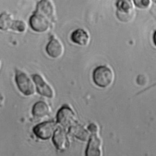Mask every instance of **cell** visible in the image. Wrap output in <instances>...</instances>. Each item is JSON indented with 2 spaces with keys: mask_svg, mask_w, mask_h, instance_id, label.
<instances>
[{
  "mask_svg": "<svg viewBox=\"0 0 156 156\" xmlns=\"http://www.w3.org/2000/svg\"><path fill=\"white\" fill-rule=\"evenodd\" d=\"M35 12L44 15L51 21L54 19V7L51 1H40L37 6Z\"/></svg>",
  "mask_w": 156,
  "mask_h": 156,
  "instance_id": "cell-9",
  "label": "cell"
},
{
  "mask_svg": "<svg viewBox=\"0 0 156 156\" xmlns=\"http://www.w3.org/2000/svg\"><path fill=\"white\" fill-rule=\"evenodd\" d=\"M33 79L36 84L37 89L41 95L48 98H52L54 96V91L49 84H48L38 74L33 75Z\"/></svg>",
  "mask_w": 156,
  "mask_h": 156,
  "instance_id": "cell-6",
  "label": "cell"
},
{
  "mask_svg": "<svg viewBox=\"0 0 156 156\" xmlns=\"http://www.w3.org/2000/svg\"><path fill=\"white\" fill-rule=\"evenodd\" d=\"M153 42H154V45L156 46V31H155V32L154 33V35H153Z\"/></svg>",
  "mask_w": 156,
  "mask_h": 156,
  "instance_id": "cell-17",
  "label": "cell"
},
{
  "mask_svg": "<svg viewBox=\"0 0 156 156\" xmlns=\"http://www.w3.org/2000/svg\"><path fill=\"white\" fill-rule=\"evenodd\" d=\"M89 35L82 29H77L75 30L71 35V40L82 46L87 45L89 42Z\"/></svg>",
  "mask_w": 156,
  "mask_h": 156,
  "instance_id": "cell-10",
  "label": "cell"
},
{
  "mask_svg": "<svg viewBox=\"0 0 156 156\" xmlns=\"http://www.w3.org/2000/svg\"><path fill=\"white\" fill-rule=\"evenodd\" d=\"M49 113V108L48 104L43 101L35 103L32 108V114L37 117H43L47 116Z\"/></svg>",
  "mask_w": 156,
  "mask_h": 156,
  "instance_id": "cell-11",
  "label": "cell"
},
{
  "mask_svg": "<svg viewBox=\"0 0 156 156\" xmlns=\"http://www.w3.org/2000/svg\"><path fill=\"white\" fill-rule=\"evenodd\" d=\"M118 9L117 15L120 20L129 19L133 10V6L130 1H118L116 4Z\"/></svg>",
  "mask_w": 156,
  "mask_h": 156,
  "instance_id": "cell-7",
  "label": "cell"
},
{
  "mask_svg": "<svg viewBox=\"0 0 156 156\" xmlns=\"http://www.w3.org/2000/svg\"><path fill=\"white\" fill-rule=\"evenodd\" d=\"M113 73L110 68L103 65L96 67L93 73L94 83L101 87L110 86L113 80Z\"/></svg>",
  "mask_w": 156,
  "mask_h": 156,
  "instance_id": "cell-1",
  "label": "cell"
},
{
  "mask_svg": "<svg viewBox=\"0 0 156 156\" xmlns=\"http://www.w3.org/2000/svg\"><path fill=\"white\" fill-rule=\"evenodd\" d=\"M57 121L62 125L67 127L75 121V115L72 109L67 105L63 106L58 111Z\"/></svg>",
  "mask_w": 156,
  "mask_h": 156,
  "instance_id": "cell-4",
  "label": "cell"
},
{
  "mask_svg": "<svg viewBox=\"0 0 156 156\" xmlns=\"http://www.w3.org/2000/svg\"><path fill=\"white\" fill-rule=\"evenodd\" d=\"M26 24L24 21L21 20H15L12 29L18 31L19 32H23L26 30Z\"/></svg>",
  "mask_w": 156,
  "mask_h": 156,
  "instance_id": "cell-15",
  "label": "cell"
},
{
  "mask_svg": "<svg viewBox=\"0 0 156 156\" xmlns=\"http://www.w3.org/2000/svg\"><path fill=\"white\" fill-rule=\"evenodd\" d=\"M151 2L150 1H134V3L135 5L140 8H146L149 6V3Z\"/></svg>",
  "mask_w": 156,
  "mask_h": 156,
  "instance_id": "cell-16",
  "label": "cell"
},
{
  "mask_svg": "<svg viewBox=\"0 0 156 156\" xmlns=\"http://www.w3.org/2000/svg\"><path fill=\"white\" fill-rule=\"evenodd\" d=\"M55 128V123L52 122H46L35 126L34 128V132L38 137L46 139L49 138L54 133Z\"/></svg>",
  "mask_w": 156,
  "mask_h": 156,
  "instance_id": "cell-5",
  "label": "cell"
},
{
  "mask_svg": "<svg viewBox=\"0 0 156 156\" xmlns=\"http://www.w3.org/2000/svg\"><path fill=\"white\" fill-rule=\"evenodd\" d=\"M53 141L55 146L59 148H65L66 146L68 138L64 130L62 128H57L54 133Z\"/></svg>",
  "mask_w": 156,
  "mask_h": 156,
  "instance_id": "cell-12",
  "label": "cell"
},
{
  "mask_svg": "<svg viewBox=\"0 0 156 156\" xmlns=\"http://www.w3.org/2000/svg\"><path fill=\"white\" fill-rule=\"evenodd\" d=\"M155 85H156V83H155V84H153V85H152V86H151L150 87H153V86H155Z\"/></svg>",
  "mask_w": 156,
  "mask_h": 156,
  "instance_id": "cell-18",
  "label": "cell"
},
{
  "mask_svg": "<svg viewBox=\"0 0 156 156\" xmlns=\"http://www.w3.org/2000/svg\"><path fill=\"white\" fill-rule=\"evenodd\" d=\"M51 20L44 15L35 12L30 17L29 23L32 29L37 32L46 31L51 24Z\"/></svg>",
  "mask_w": 156,
  "mask_h": 156,
  "instance_id": "cell-3",
  "label": "cell"
},
{
  "mask_svg": "<svg viewBox=\"0 0 156 156\" xmlns=\"http://www.w3.org/2000/svg\"><path fill=\"white\" fill-rule=\"evenodd\" d=\"M15 21V20H12V18L10 14L3 13L0 17V28L4 31L12 29Z\"/></svg>",
  "mask_w": 156,
  "mask_h": 156,
  "instance_id": "cell-13",
  "label": "cell"
},
{
  "mask_svg": "<svg viewBox=\"0 0 156 156\" xmlns=\"http://www.w3.org/2000/svg\"><path fill=\"white\" fill-rule=\"evenodd\" d=\"M73 133L82 139H84L87 135L85 130L81 126H76V127L73 128Z\"/></svg>",
  "mask_w": 156,
  "mask_h": 156,
  "instance_id": "cell-14",
  "label": "cell"
},
{
  "mask_svg": "<svg viewBox=\"0 0 156 156\" xmlns=\"http://www.w3.org/2000/svg\"><path fill=\"white\" fill-rule=\"evenodd\" d=\"M46 50L51 57L58 58L60 57L63 53V46L62 43L55 38H51L48 43Z\"/></svg>",
  "mask_w": 156,
  "mask_h": 156,
  "instance_id": "cell-8",
  "label": "cell"
},
{
  "mask_svg": "<svg viewBox=\"0 0 156 156\" xmlns=\"http://www.w3.org/2000/svg\"><path fill=\"white\" fill-rule=\"evenodd\" d=\"M15 81L18 89L23 94L30 95L34 94V85L26 73L17 70L16 71Z\"/></svg>",
  "mask_w": 156,
  "mask_h": 156,
  "instance_id": "cell-2",
  "label": "cell"
}]
</instances>
